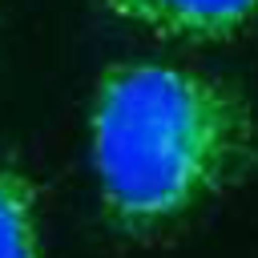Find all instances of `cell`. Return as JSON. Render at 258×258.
<instances>
[{
  "instance_id": "cell-1",
  "label": "cell",
  "mask_w": 258,
  "mask_h": 258,
  "mask_svg": "<svg viewBox=\"0 0 258 258\" xmlns=\"http://www.w3.org/2000/svg\"><path fill=\"white\" fill-rule=\"evenodd\" d=\"M89 161L109 230L153 242L258 173V105L202 69L113 60L89 101Z\"/></svg>"
},
{
  "instance_id": "cell-2",
  "label": "cell",
  "mask_w": 258,
  "mask_h": 258,
  "mask_svg": "<svg viewBox=\"0 0 258 258\" xmlns=\"http://www.w3.org/2000/svg\"><path fill=\"white\" fill-rule=\"evenodd\" d=\"M97 8L169 44H230L258 28V0H97Z\"/></svg>"
},
{
  "instance_id": "cell-3",
  "label": "cell",
  "mask_w": 258,
  "mask_h": 258,
  "mask_svg": "<svg viewBox=\"0 0 258 258\" xmlns=\"http://www.w3.org/2000/svg\"><path fill=\"white\" fill-rule=\"evenodd\" d=\"M0 258H44L40 185L12 161H0Z\"/></svg>"
}]
</instances>
